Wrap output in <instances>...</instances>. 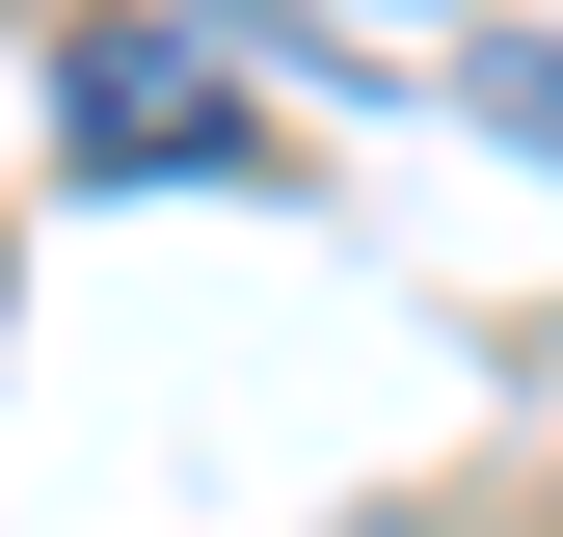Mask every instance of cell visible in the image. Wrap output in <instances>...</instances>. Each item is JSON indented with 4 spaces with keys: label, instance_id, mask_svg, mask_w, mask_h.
Masks as SVG:
<instances>
[{
    "label": "cell",
    "instance_id": "cell-1",
    "mask_svg": "<svg viewBox=\"0 0 563 537\" xmlns=\"http://www.w3.org/2000/svg\"><path fill=\"white\" fill-rule=\"evenodd\" d=\"M54 134H81L108 188H188V162H242V188H268V162H296V134L242 108V54H216V28H162V0H81V54H54Z\"/></svg>",
    "mask_w": 563,
    "mask_h": 537
},
{
    "label": "cell",
    "instance_id": "cell-2",
    "mask_svg": "<svg viewBox=\"0 0 563 537\" xmlns=\"http://www.w3.org/2000/svg\"><path fill=\"white\" fill-rule=\"evenodd\" d=\"M456 81H483V108H510V134H537V162H563V28H456Z\"/></svg>",
    "mask_w": 563,
    "mask_h": 537
}]
</instances>
